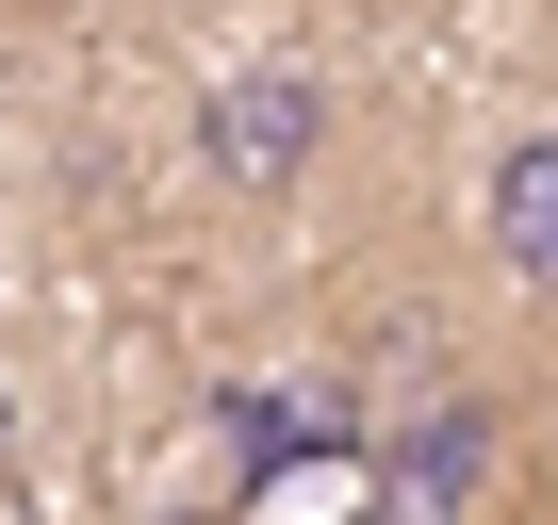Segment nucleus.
I'll use <instances>...</instances> for the list:
<instances>
[{
	"mask_svg": "<svg viewBox=\"0 0 558 525\" xmlns=\"http://www.w3.org/2000/svg\"><path fill=\"white\" fill-rule=\"evenodd\" d=\"M34 17H83V0H34Z\"/></svg>",
	"mask_w": 558,
	"mask_h": 525,
	"instance_id": "obj_5",
	"label": "nucleus"
},
{
	"mask_svg": "<svg viewBox=\"0 0 558 525\" xmlns=\"http://www.w3.org/2000/svg\"><path fill=\"white\" fill-rule=\"evenodd\" d=\"M0 443H17V394H0Z\"/></svg>",
	"mask_w": 558,
	"mask_h": 525,
	"instance_id": "obj_4",
	"label": "nucleus"
},
{
	"mask_svg": "<svg viewBox=\"0 0 558 525\" xmlns=\"http://www.w3.org/2000/svg\"><path fill=\"white\" fill-rule=\"evenodd\" d=\"M476 492H493V411L476 394H444L427 427L378 443V525H476Z\"/></svg>",
	"mask_w": 558,
	"mask_h": 525,
	"instance_id": "obj_1",
	"label": "nucleus"
},
{
	"mask_svg": "<svg viewBox=\"0 0 558 525\" xmlns=\"http://www.w3.org/2000/svg\"><path fill=\"white\" fill-rule=\"evenodd\" d=\"M313 132H329V83H313V66H246V83H214V115H197L214 181H296Z\"/></svg>",
	"mask_w": 558,
	"mask_h": 525,
	"instance_id": "obj_2",
	"label": "nucleus"
},
{
	"mask_svg": "<svg viewBox=\"0 0 558 525\" xmlns=\"http://www.w3.org/2000/svg\"><path fill=\"white\" fill-rule=\"evenodd\" d=\"M493 246H509L525 296H558V132H525V148L493 164Z\"/></svg>",
	"mask_w": 558,
	"mask_h": 525,
	"instance_id": "obj_3",
	"label": "nucleus"
}]
</instances>
